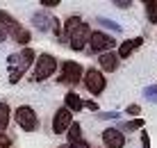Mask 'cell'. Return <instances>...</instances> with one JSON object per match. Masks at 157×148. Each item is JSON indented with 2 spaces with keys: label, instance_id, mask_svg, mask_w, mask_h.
<instances>
[{
  "label": "cell",
  "instance_id": "cell-1",
  "mask_svg": "<svg viewBox=\"0 0 157 148\" xmlns=\"http://www.w3.org/2000/svg\"><path fill=\"white\" fill-rule=\"evenodd\" d=\"M89 37H91V27L89 23H84L80 16H68L64 21V34H62V43H66L71 50L80 53L89 46Z\"/></svg>",
  "mask_w": 157,
  "mask_h": 148
},
{
  "label": "cell",
  "instance_id": "cell-2",
  "mask_svg": "<svg viewBox=\"0 0 157 148\" xmlns=\"http://www.w3.org/2000/svg\"><path fill=\"white\" fill-rule=\"evenodd\" d=\"M0 25L5 27L7 37H12L14 43H18V46H25V48H28V43H30V39H32L30 30H25V27L7 12V9H0Z\"/></svg>",
  "mask_w": 157,
  "mask_h": 148
},
{
  "label": "cell",
  "instance_id": "cell-3",
  "mask_svg": "<svg viewBox=\"0 0 157 148\" xmlns=\"http://www.w3.org/2000/svg\"><path fill=\"white\" fill-rule=\"evenodd\" d=\"M59 66V62H57V57H52L50 53H41L39 57H36V62H34V66H32V82H43V80H48V78H52L55 75V71Z\"/></svg>",
  "mask_w": 157,
  "mask_h": 148
},
{
  "label": "cell",
  "instance_id": "cell-4",
  "mask_svg": "<svg viewBox=\"0 0 157 148\" xmlns=\"http://www.w3.org/2000/svg\"><path fill=\"white\" fill-rule=\"evenodd\" d=\"M14 119H16V123H18V128L21 130H25V132H36L39 130V114L34 112V107H30V105H21V107H16V112H14Z\"/></svg>",
  "mask_w": 157,
  "mask_h": 148
},
{
  "label": "cell",
  "instance_id": "cell-5",
  "mask_svg": "<svg viewBox=\"0 0 157 148\" xmlns=\"http://www.w3.org/2000/svg\"><path fill=\"white\" fill-rule=\"evenodd\" d=\"M36 57H39V55L32 50L30 46L23 48V50H21V55H18V62H16V66H12V73H9V84H16V82L23 78L25 71H28L30 66H34Z\"/></svg>",
  "mask_w": 157,
  "mask_h": 148
},
{
  "label": "cell",
  "instance_id": "cell-6",
  "mask_svg": "<svg viewBox=\"0 0 157 148\" xmlns=\"http://www.w3.org/2000/svg\"><path fill=\"white\" fill-rule=\"evenodd\" d=\"M82 84L91 96H100L102 91L107 89V78H105V73H102L100 68H86L84 78H82Z\"/></svg>",
  "mask_w": 157,
  "mask_h": 148
},
{
  "label": "cell",
  "instance_id": "cell-7",
  "mask_svg": "<svg viewBox=\"0 0 157 148\" xmlns=\"http://www.w3.org/2000/svg\"><path fill=\"white\" fill-rule=\"evenodd\" d=\"M114 46H116V39L112 34H107V32H100V30H96V32H91V37H89V53H112L114 50Z\"/></svg>",
  "mask_w": 157,
  "mask_h": 148
},
{
  "label": "cell",
  "instance_id": "cell-8",
  "mask_svg": "<svg viewBox=\"0 0 157 148\" xmlns=\"http://www.w3.org/2000/svg\"><path fill=\"white\" fill-rule=\"evenodd\" d=\"M82 78H84V68L80 66L78 62H71V59H68V62H64L62 64V73H59V82H62V84H80V82H82Z\"/></svg>",
  "mask_w": 157,
  "mask_h": 148
},
{
  "label": "cell",
  "instance_id": "cell-9",
  "mask_svg": "<svg viewBox=\"0 0 157 148\" xmlns=\"http://www.w3.org/2000/svg\"><path fill=\"white\" fill-rule=\"evenodd\" d=\"M71 125H73V112L68 107H59L52 114V132L55 134H66Z\"/></svg>",
  "mask_w": 157,
  "mask_h": 148
},
{
  "label": "cell",
  "instance_id": "cell-10",
  "mask_svg": "<svg viewBox=\"0 0 157 148\" xmlns=\"http://www.w3.org/2000/svg\"><path fill=\"white\" fill-rule=\"evenodd\" d=\"M100 139H102V148H123L125 146V132H121L118 128H105Z\"/></svg>",
  "mask_w": 157,
  "mask_h": 148
},
{
  "label": "cell",
  "instance_id": "cell-11",
  "mask_svg": "<svg viewBox=\"0 0 157 148\" xmlns=\"http://www.w3.org/2000/svg\"><path fill=\"white\" fill-rule=\"evenodd\" d=\"M57 21H59L57 16L48 14L46 9H41V12H34V14H32V25H34L39 32H52V27H55Z\"/></svg>",
  "mask_w": 157,
  "mask_h": 148
},
{
  "label": "cell",
  "instance_id": "cell-12",
  "mask_svg": "<svg viewBox=\"0 0 157 148\" xmlns=\"http://www.w3.org/2000/svg\"><path fill=\"white\" fill-rule=\"evenodd\" d=\"M118 64H121V57H118V53H102L98 57V66L102 73H114V71L118 68Z\"/></svg>",
  "mask_w": 157,
  "mask_h": 148
},
{
  "label": "cell",
  "instance_id": "cell-13",
  "mask_svg": "<svg viewBox=\"0 0 157 148\" xmlns=\"http://www.w3.org/2000/svg\"><path fill=\"white\" fill-rule=\"evenodd\" d=\"M141 43H144V37H134V39L121 41V46H118V57H121V59H128L130 55L137 50V48H141Z\"/></svg>",
  "mask_w": 157,
  "mask_h": 148
},
{
  "label": "cell",
  "instance_id": "cell-14",
  "mask_svg": "<svg viewBox=\"0 0 157 148\" xmlns=\"http://www.w3.org/2000/svg\"><path fill=\"white\" fill-rule=\"evenodd\" d=\"M64 107H68L75 114V112H80V109H84V100L75 94V91H66V96H64Z\"/></svg>",
  "mask_w": 157,
  "mask_h": 148
},
{
  "label": "cell",
  "instance_id": "cell-15",
  "mask_svg": "<svg viewBox=\"0 0 157 148\" xmlns=\"http://www.w3.org/2000/svg\"><path fill=\"white\" fill-rule=\"evenodd\" d=\"M118 130H121V132H134V130H146V121H144L141 116L130 119V121H123L121 125H118Z\"/></svg>",
  "mask_w": 157,
  "mask_h": 148
},
{
  "label": "cell",
  "instance_id": "cell-16",
  "mask_svg": "<svg viewBox=\"0 0 157 148\" xmlns=\"http://www.w3.org/2000/svg\"><path fill=\"white\" fill-rule=\"evenodd\" d=\"M144 12L150 25H157V0H144Z\"/></svg>",
  "mask_w": 157,
  "mask_h": 148
},
{
  "label": "cell",
  "instance_id": "cell-17",
  "mask_svg": "<svg viewBox=\"0 0 157 148\" xmlns=\"http://www.w3.org/2000/svg\"><path fill=\"white\" fill-rule=\"evenodd\" d=\"M96 23H98V25H102V27H107V30H112L114 34H121V32H123V27L118 25L116 21L107 18V16H98V18H96Z\"/></svg>",
  "mask_w": 157,
  "mask_h": 148
},
{
  "label": "cell",
  "instance_id": "cell-18",
  "mask_svg": "<svg viewBox=\"0 0 157 148\" xmlns=\"http://www.w3.org/2000/svg\"><path fill=\"white\" fill-rule=\"evenodd\" d=\"M66 137H68V144H73V141H78V139H84L82 137V125H80L78 121H73V125L68 128Z\"/></svg>",
  "mask_w": 157,
  "mask_h": 148
},
{
  "label": "cell",
  "instance_id": "cell-19",
  "mask_svg": "<svg viewBox=\"0 0 157 148\" xmlns=\"http://www.w3.org/2000/svg\"><path fill=\"white\" fill-rule=\"evenodd\" d=\"M9 105L7 103H0V132H5V128L9 125Z\"/></svg>",
  "mask_w": 157,
  "mask_h": 148
},
{
  "label": "cell",
  "instance_id": "cell-20",
  "mask_svg": "<svg viewBox=\"0 0 157 148\" xmlns=\"http://www.w3.org/2000/svg\"><path fill=\"white\" fill-rule=\"evenodd\" d=\"M144 98L148 103H153V105H157V84H148L144 89Z\"/></svg>",
  "mask_w": 157,
  "mask_h": 148
},
{
  "label": "cell",
  "instance_id": "cell-21",
  "mask_svg": "<svg viewBox=\"0 0 157 148\" xmlns=\"http://www.w3.org/2000/svg\"><path fill=\"white\" fill-rule=\"evenodd\" d=\"M96 116H98L100 121H118V119H121V112H98Z\"/></svg>",
  "mask_w": 157,
  "mask_h": 148
},
{
  "label": "cell",
  "instance_id": "cell-22",
  "mask_svg": "<svg viewBox=\"0 0 157 148\" xmlns=\"http://www.w3.org/2000/svg\"><path fill=\"white\" fill-rule=\"evenodd\" d=\"M125 114H130V116H134V119H137V114H141V105H137V103H132V105H128Z\"/></svg>",
  "mask_w": 157,
  "mask_h": 148
},
{
  "label": "cell",
  "instance_id": "cell-23",
  "mask_svg": "<svg viewBox=\"0 0 157 148\" xmlns=\"http://www.w3.org/2000/svg\"><path fill=\"white\" fill-rule=\"evenodd\" d=\"M114 7H118V9H130L132 7V0H114Z\"/></svg>",
  "mask_w": 157,
  "mask_h": 148
},
{
  "label": "cell",
  "instance_id": "cell-24",
  "mask_svg": "<svg viewBox=\"0 0 157 148\" xmlns=\"http://www.w3.org/2000/svg\"><path fill=\"white\" fill-rule=\"evenodd\" d=\"M68 146H71V148H94L86 139H78V141H73V144H68Z\"/></svg>",
  "mask_w": 157,
  "mask_h": 148
},
{
  "label": "cell",
  "instance_id": "cell-25",
  "mask_svg": "<svg viewBox=\"0 0 157 148\" xmlns=\"http://www.w3.org/2000/svg\"><path fill=\"white\" fill-rule=\"evenodd\" d=\"M39 5H43L46 9H52V7H57V5H62V0H39Z\"/></svg>",
  "mask_w": 157,
  "mask_h": 148
},
{
  "label": "cell",
  "instance_id": "cell-26",
  "mask_svg": "<svg viewBox=\"0 0 157 148\" xmlns=\"http://www.w3.org/2000/svg\"><path fill=\"white\" fill-rule=\"evenodd\" d=\"M84 107L89 109V112H96V114L100 112V107H98V103H96V100H86V103H84Z\"/></svg>",
  "mask_w": 157,
  "mask_h": 148
},
{
  "label": "cell",
  "instance_id": "cell-27",
  "mask_svg": "<svg viewBox=\"0 0 157 148\" xmlns=\"http://www.w3.org/2000/svg\"><path fill=\"white\" fill-rule=\"evenodd\" d=\"M9 146H12V139L5 132H0V148H9Z\"/></svg>",
  "mask_w": 157,
  "mask_h": 148
},
{
  "label": "cell",
  "instance_id": "cell-28",
  "mask_svg": "<svg viewBox=\"0 0 157 148\" xmlns=\"http://www.w3.org/2000/svg\"><path fill=\"white\" fill-rule=\"evenodd\" d=\"M141 148H150V137H148V132H141Z\"/></svg>",
  "mask_w": 157,
  "mask_h": 148
},
{
  "label": "cell",
  "instance_id": "cell-29",
  "mask_svg": "<svg viewBox=\"0 0 157 148\" xmlns=\"http://www.w3.org/2000/svg\"><path fill=\"white\" fill-rule=\"evenodd\" d=\"M5 41H7V32H5V27L0 25V46H2Z\"/></svg>",
  "mask_w": 157,
  "mask_h": 148
},
{
  "label": "cell",
  "instance_id": "cell-30",
  "mask_svg": "<svg viewBox=\"0 0 157 148\" xmlns=\"http://www.w3.org/2000/svg\"><path fill=\"white\" fill-rule=\"evenodd\" d=\"M59 148H71V146H68V144H64V146H59Z\"/></svg>",
  "mask_w": 157,
  "mask_h": 148
}]
</instances>
